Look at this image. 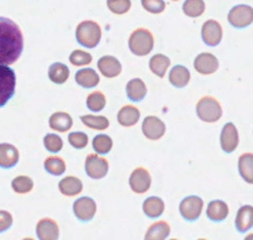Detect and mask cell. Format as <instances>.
<instances>
[{"mask_svg": "<svg viewBox=\"0 0 253 240\" xmlns=\"http://www.w3.org/2000/svg\"><path fill=\"white\" fill-rule=\"evenodd\" d=\"M68 141L74 148L82 150L88 145V135L83 131H73L68 135Z\"/></svg>", "mask_w": 253, "mask_h": 240, "instance_id": "cell-40", "label": "cell"}, {"mask_svg": "<svg viewBox=\"0 0 253 240\" xmlns=\"http://www.w3.org/2000/svg\"><path fill=\"white\" fill-rule=\"evenodd\" d=\"M93 61V57L89 52L83 51V49H74L69 56V62L73 66H88Z\"/></svg>", "mask_w": 253, "mask_h": 240, "instance_id": "cell-38", "label": "cell"}, {"mask_svg": "<svg viewBox=\"0 0 253 240\" xmlns=\"http://www.w3.org/2000/svg\"><path fill=\"white\" fill-rule=\"evenodd\" d=\"M146 94H147V87L141 78H133L126 84V96L131 101L137 103L143 100Z\"/></svg>", "mask_w": 253, "mask_h": 240, "instance_id": "cell-21", "label": "cell"}, {"mask_svg": "<svg viewBox=\"0 0 253 240\" xmlns=\"http://www.w3.org/2000/svg\"><path fill=\"white\" fill-rule=\"evenodd\" d=\"M58 190L62 194L73 197L83 191V182L76 176H67L63 180L59 181Z\"/></svg>", "mask_w": 253, "mask_h": 240, "instance_id": "cell-20", "label": "cell"}, {"mask_svg": "<svg viewBox=\"0 0 253 240\" xmlns=\"http://www.w3.org/2000/svg\"><path fill=\"white\" fill-rule=\"evenodd\" d=\"M183 11L189 17H199L205 11V2L203 0H187L183 4Z\"/></svg>", "mask_w": 253, "mask_h": 240, "instance_id": "cell-35", "label": "cell"}, {"mask_svg": "<svg viewBox=\"0 0 253 240\" xmlns=\"http://www.w3.org/2000/svg\"><path fill=\"white\" fill-rule=\"evenodd\" d=\"M49 128L58 133H66L73 126V119L66 111H56L49 116Z\"/></svg>", "mask_w": 253, "mask_h": 240, "instance_id": "cell-18", "label": "cell"}, {"mask_svg": "<svg viewBox=\"0 0 253 240\" xmlns=\"http://www.w3.org/2000/svg\"><path fill=\"white\" fill-rule=\"evenodd\" d=\"M44 170L53 176H61L66 172V162L59 156H49L44 160Z\"/></svg>", "mask_w": 253, "mask_h": 240, "instance_id": "cell-32", "label": "cell"}, {"mask_svg": "<svg viewBox=\"0 0 253 240\" xmlns=\"http://www.w3.org/2000/svg\"><path fill=\"white\" fill-rule=\"evenodd\" d=\"M140 110L135 105H124L118 113V121L120 125L128 128L136 125L140 120Z\"/></svg>", "mask_w": 253, "mask_h": 240, "instance_id": "cell-23", "label": "cell"}, {"mask_svg": "<svg viewBox=\"0 0 253 240\" xmlns=\"http://www.w3.org/2000/svg\"><path fill=\"white\" fill-rule=\"evenodd\" d=\"M24 49V36L16 22L0 16V66L12 64Z\"/></svg>", "mask_w": 253, "mask_h": 240, "instance_id": "cell-1", "label": "cell"}, {"mask_svg": "<svg viewBox=\"0 0 253 240\" xmlns=\"http://www.w3.org/2000/svg\"><path fill=\"white\" fill-rule=\"evenodd\" d=\"M170 240H178V239H170Z\"/></svg>", "mask_w": 253, "mask_h": 240, "instance_id": "cell-46", "label": "cell"}, {"mask_svg": "<svg viewBox=\"0 0 253 240\" xmlns=\"http://www.w3.org/2000/svg\"><path fill=\"white\" fill-rule=\"evenodd\" d=\"M16 76L14 69L7 66H0V108L6 105L15 94Z\"/></svg>", "mask_w": 253, "mask_h": 240, "instance_id": "cell-5", "label": "cell"}, {"mask_svg": "<svg viewBox=\"0 0 253 240\" xmlns=\"http://www.w3.org/2000/svg\"><path fill=\"white\" fill-rule=\"evenodd\" d=\"M170 233V227L166 220H160L148 227L145 240H166Z\"/></svg>", "mask_w": 253, "mask_h": 240, "instance_id": "cell-24", "label": "cell"}, {"mask_svg": "<svg viewBox=\"0 0 253 240\" xmlns=\"http://www.w3.org/2000/svg\"><path fill=\"white\" fill-rule=\"evenodd\" d=\"M207 215L212 222H222L229 215V205L224 200L215 199L208 204Z\"/></svg>", "mask_w": 253, "mask_h": 240, "instance_id": "cell-22", "label": "cell"}, {"mask_svg": "<svg viewBox=\"0 0 253 240\" xmlns=\"http://www.w3.org/2000/svg\"><path fill=\"white\" fill-rule=\"evenodd\" d=\"M237 232L246 233L253 227V207L252 205H242L236 214L235 219Z\"/></svg>", "mask_w": 253, "mask_h": 240, "instance_id": "cell-19", "label": "cell"}, {"mask_svg": "<svg viewBox=\"0 0 253 240\" xmlns=\"http://www.w3.org/2000/svg\"><path fill=\"white\" fill-rule=\"evenodd\" d=\"M22 240H35V239H32V238H25V239H22Z\"/></svg>", "mask_w": 253, "mask_h": 240, "instance_id": "cell-44", "label": "cell"}, {"mask_svg": "<svg viewBox=\"0 0 253 240\" xmlns=\"http://www.w3.org/2000/svg\"><path fill=\"white\" fill-rule=\"evenodd\" d=\"M98 68L101 76L106 78H115L123 71L120 61L114 56H103L98 61Z\"/></svg>", "mask_w": 253, "mask_h": 240, "instance_id": "cell-16", "label": "cell"}, {"mask_svg": "<svg viewBox=\"0 0 253 240\" xmlns=\"http://www.w3.org/2000/svg\"><path fill=\"white\" fill-rule=\"evenodd\" d=\"M142 6L148 12L160 14L166 9V2L162 1V0H143Z\"/></svg>", "mask_w": 253, "mask_h": 240, "instance_id": "cell-41", "label": "cell"}, {"mask_svg": "<svg viewBox=\"0 0 253 240\" xmlns=\"http://www.w3.org/2000/svg\"><path fill=\"white\" fill-rule=\"evenodd\" d=\"M113 139L109 135H105V134L94 136L93 143H91L94 151L98 155H106V153H109L111 151V148H113Z\"/></svg>", "mask_w": 253, "mask_h": 240, "instance_id": "cell-33", "label": "cell"}, {"mask_svg": "<svg viewBox=\"0 0 253 240\" xmlns=\"http://www.w3.org/2000/svg\"><path fill=\"white\" fill-rule=\"evenodd\" d=\"M106 105V98L101 92L95 91L86 96V106L91 111H101Z\"/></svg>", "mask_w": 253, "mask_h": 240, "instance_id": "cell-36", "label": "cell"}, {"mask_svg": "<svg viewBox=\"0 0 253 240\" xmlns=\"http://www.w3.org/2000/svg\"><path fill=\"white\" fill-rule=\"evenodd\" d=\"M81 120L84 125L93 129V130H105L110 125L109 119L103 115H90V114H86V115L81 116Z\"/></svg>", "mask_w": 253, "mask_h": 240, "instance_id": "cell-31", "label": "cell"}, {"mask_svg": "<svg viewBox=\"0 0 253 240\" xmlns=\"http://www.w3.org/2000/svg\"><path fill=\"white\" fill-rule=\"evenodd\" d=\"M153 46H155V37L150 30L140 27L133 30L132 34L130 35L128 47L136 56H147L153 49Z\"/></svg>", "mask_w": 253, "mask_h": 240, "instance_id": "cell-3", "label": "cell"}, {"mask_svg": "<svg viewBox=\"0 0 253 240\" xmlns=\"http://www.w3.org/2000/svg\"><path fill=\"white\" fill-rule=\"evenodd\" d=\"M142 133L148 140H160L166 134V124L158 116L148 115L142 121Z\"/></svg>", "mask_w": 253, "mask_h": 240, "instance_id": "cell-11", "label": "cell"}, {"mask_svg": "<svg viewBox=\"0 0 253 240\" xmlns=\"http://www.w3.org/2000/svg\"><path fill=\"white\" fill-rule=\"evenodd\" d=\"M230 25L236 29H245L253 22V7L249 5H236L227 15Z\"/></svg>", "mask_w": 253, "mask_h": 240, "instance_id": "cell-6", "label": "cell"}, {"mask_svg": "<svg viewBox=\"0 0 253 240\" xmlns=\"http://www.w3.org/2000/svg\"><path fill=\"white\" fill-rule=\"evenodd\" d=\"M194 68L203 76H209L219 69V59L209 52H202L194 59Z\"/></svg>", "mask_w": 253, "mask_h": 240, "instance_id": "cell-14", "label": "cell"}, {"mask_svg": "<svg viewBox=\"0 0 253 240\" xmlns=\"http://www.w3.org/2000/svg\"><path fill=\"white\" fill-rule=\"evenodd\" d=\"M19 150L7 143L0 144V167L12 168L19 162Z\"/></svg>", "mask_w": 253, "mask_h": 240, "instance_id": "cell-17", "label": "cell"}, {"mask_svg": "<svg viewBox=\"0 0 253 240\" xmlns=\"http://www.w3.org/2000/svg\"><path fill=\"white\" fill-rule=\"evenodd\" d=\"M109 162L96 153H89L85 158V172L93 180H101L108 175Z\"/></svg>", "mask_w": 253, "mask_h": 240, "instance_id": "cell-8", "label": "cell"}, {"mask_svg": "<svg viewBox=\"0 0 253 240\" xmlns=\"http://www.w3.org/2000/svg\"><path fill=\"white\" fill-rule=\"evenodd\" d=\"M198 240H208V239H204V238H200V239H198Z\"/></svg>", "mask_w": 253, "mask_h": 240, "instance_id": "cell-45", "label": "cell"}, {"mask_svg": "<svg viewBox=\"0 0 253 240\" xmlns=\"http://www.w3.org/2000/svg\"><path fill=\"white\" fill-rule=\"evenodd\" d=\"M202 39L207 46L215 47L222 40V27L216 20H208L202 27Z\"/></svg>", "mask_w": 253, "mask_h": 240, "instance_id": "cell-12", "label": "cell"}, {"mask_svg": "<svg viewBox=\"0 0 253 240\" xmlns=\"http://www.w3.org/2000/svg\"><path fill=\"white\" fill-rule=\"evenodd\" d=\"M76 39L81 46L86 48H94L99 45L101 40V29L98 22L93 20H85L82 21L77 26Z\"/></svg>", "mask_w": 253, "mask_h": 240, "instance_id": "cell-2", "label": "cell"}, {"mask_svg": "<svg viewBox=\"0 0 253 240\" xmlns=\"http://www.w3.org/2000/svg\"><path fill=\"white\" fill-rule=\"evenodd\" d=\"M43 145L47 151L57 153L63 147V140L61 139V136L56 135V134H47L43 138Z\"/></svg>", "mask_w": 253, "mask_h": 240, "instance_id": "cell-37", "label": "cell"}, {"mask_svg": "<svg viewBox=\"0 0 253 240\" xmlns=\"http://www.w3.org/2000/svg\"><path fill=\"white\" fill-rule=\"evenodd\" d=\"M239 172L250 185H253V153L245 152L239 158Z\"/></svg>", "mask_w": 253, "mask_h": 240, "instance_id": "cell-27", "label": "cell"}, {"mask_svg": "<svg viewBox=\"0 0 253 240\" xmlns=\"http://www.w3.org/2000/svg\"><path fill=\"white\" fill-rule=\"evenodd\" d=\"M11 187L14 190V192H16L17 194H25V193L31 192L32 188H34V181L29 176H17L12 180Z\"/></svg>", "mask_w": 253, "mask_h": 240, "instance_id": "cell-34", "label": "cell"}, {"mask_svg": "<svg viewBox=\"0 0 253 240\" xmlns=\"http://www.w3.org/2000/svg\"><path fill=\"white\" fill-rule=\"evenodd\" d=\"M36 234L40 240H58V224L51 218H42L36 225Z\"/></svg>", "mask_w": 253, "mask_h": 240, "instance_id": "cell-15", "label": "cell"}, {"mask_svg": "<svg viewBox=\"0 0 253 240\" xmlns=\"http://www.w3.org/2000/svg\"><path fill=\"white\" fill-rule=\"evenodd\" d=\"M130 187L136 194H143L147 192L152 183L150 172L145 167H136L130 176Z\"/></svg>", "mask_w": 253, "mask_h": 240, "instance_id": "cell-10", "label": "cell"}, {"mask_svg": "<svg viewBox=\"0 0 253 240\" xmlns=\"http://www.w3.org/2000/svg\"><path fill=\"white\" fill-rule=\"evenodd\" d=\"M12 225V215L7 210H0V233L6 232Z\"/></svg>", "mask_w": 253, "mask_h": 240, "instance_id": "cell-42", "label": "cell"}, {"mask_svg": "<svg viewBox=\"0 0 253 240\" xmlns=\"http://www.w3.org/2000/svg\"><path fill=\"white\" fill-rule=\"evenodd\" d=\"M142 207L148 218H158L165 212V202L160 197H148Z\"/></svg>", "mask_w": 253, "mask_h": 240, "instance_id": "cell-30", "label": "cell"}, {"mask_svg": "<svg viewBox=\"0 0 253 240\" xmlns=\"http://www.w3.org/2000/svg\"><path fill=\"white\" fill-rule=\"evenodd\" d=\"M239 131L235 126L234 123H226L221 130V135H220V145L224 152L231 153L239 146Z\"/></svg>", "mask_w": 253, "mask_h": 240, "instance_id": "cell-13", "label": "cell"}, {"mask_svg": "<svg viewBox=\"0 0 253 240\" xmlns=\"http://www.w3.org/2000/svg\"><path fill=\"white\" fill-rule=\"evenodd\" d=\"M76 82L83 88H93L98 86L100 82V77L93 68H83L79 69L76 73Z\"/></svg>", "mask_w": 253, "mask_h": 240, "instance_id": "cell-26", "label": "cell"}, {"mask_svg": "<svg viewBox=\"0 0 253 240\" xmlns=\"http://www.w3.org/2000/svg\"><path fill=\"white\" fill-rule=\"evenodd\" d=\"M245 240H253V233H250L249 235H246Z\"/></svg>", "mask_w": 253, "mask_h": 240, "instance_id": "cell-43", "label": "cell"}, {"mask_svg": "<svg viewBox=\"0 0 253 240\" xmlns=\"http://www.w3.org/2000/svg\"><path fill=\"white\" fill-rule=\"evenodd\" d=\"M48 78L56 84L66 83L69 78V68L64 63L54 62L48 68Z\"/></svg>", "mask_w": 253, "mask_h": 240, "instance_id": "cell-29", "label": "cell"}, {"mask_svg": "<svg viewBox=\"0 0 253 240\" xmlns=\"http://www.w3.org/2000/svg\"><path fill=\"white\" fill-rule=\"evenodd\" d=\"M170 59L169 57L163 53H157L151 57L150 59V69L153 74H156L160 78H163L166 76V72L169 68Z\"/></svg>", "mask_w": 253, "mask_h": 240, "instance_id": "cell-28", "label": "cell"}, {"mask_svg": "<svg viewBox=\"0 0 253 240\" xmlns=\"http://www.w3.org/2000/svg\"><path fill=\"white\" fill-rule=\"evenodd\" d=\"M203 207H204V202L202 198L198 195H189L180 202L179 213L188 222H195L199 219Z\"/></svg>", "mask_w": 253, "mask_h": 240, "instance_id": "cell-7", "label": "cell"}, {"mask_svg": "<svg viewBox=\"0 0 253 240\" xmlns=\"http://www.w3.org/2000/svg\"><path fill=\"white\" fill-rule=\"evenodd\" d=\"M73 213L81 222H90L96 214V203L90 197H81L73 203Z\"/></svg>", "mask_w": 253, "mask_h": 240, "instance_id": "cell-9", "label": "cell"}, {"mask_svg": "<svg viewBox=\"0 0 253 240\" xmlns=\"http://www.w3.org/2000/svg\"><path fill=\"white\" fill-rule=\"evenodd\" d=\"M197 115L205 123H216L222 116L221 104L214 96H203L197 103Z\"/></svg>", "mask_w": 253, "mask_h": 240, "instance_id": "cell-4", "label": "cell"}, {"mask_svg": "<svg viewBox=\"0 0 253 240\" xmlns=\"http://www.w3.org/2000/svg\"><path fill=\"white\" fill-rule=\"evenodd\" d=\"M190 81V72L189 69L182 64H177L173 67L169 72V82L175 88H183L188 86Z\"/></svg>", "mask_w": 253, "mask_h": 240, "instance_id": "cell-25", "label": "cell"}, {"mask_svg": "<svg viewBox=\"0 0 253 240\" xmlns=\"http://www.w3.org/2000/svg\"><path fill=\"white\" fill-rule=\"evenodd\" d=\"M106 5L109 10L116 15H124L131 9L130 0H108Z\"/></svg>", "mask_w": 253, "mask_h": 240, "instance_id": "cell-39", "label": "cell"}]
</instances>
